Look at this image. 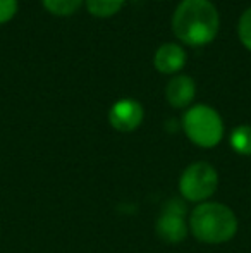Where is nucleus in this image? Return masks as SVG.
Here are the masks:
<instances>
[{
    "instance_id": "nucleus-1",
    "label": "nucleus",
    "mask_w": 251,
    "mask_h": 253,
    "mask_svg": "<svg viewBox=\"0 0 251 253\" xmlns=\"http://www.w3.org/2000/svg\"><path fill=\"white\" fill-rule=\"evenodd\" d=\"M218 10L210 0H182L172 16L174 35L189 47H203L217 38Z\"/></svg>"
},
{
    "instance_id": "nucleus-2",
    "label": "nucleus",
    "mask_w": 251,
    "mask_h": 253,
    "mask_svg": "<svg viewBox=\"0 0 251 253\" xmlns=\"http://www.w3.org/2000/svg\"><path fill=\"white\" fill-rule=\"evenodd\" d=\"M189 231L201 243L222 245L238 233V217L227 205L218 202L198 203L189 215Z\"/></svg>"
},
{
    "instance_id": "nucleus-3",
    "label": "nucleus",
    "mask_w": 251,
    "mask_h": 253,
    "mask_svg": "<svg viewBox=\"0 0 251 253\" xmlns=\"http://www.w3.org/2000/svg\"><path fill=\"white\" fill-rule=\"evenodd\" d=\"M182 129L194 145L201 148H214L222 141L224 123L214 107L198 103L182 116Z\"/></svg>"
},
{
    "instance_id": "nucleus-4",
    "label": "nucleus",
    "mask_w": 251,
    "mask_h": 253,
    "mask_svg": "<svg viewBox=\"0 0 251 253\" xmlns=\"http://www.w3.org/2000/svg\"><path fill=\"white\" fill-rule=\"evenodd\" d=\"M218 174L208 162H194L182 170L179 177V191L188 202L203 203L217 191Z\"/></svg>"
},
{
    "instance_id": "nucleus-5",
    "label": "nucleus",
    "mask_w": 251,
    "mask_h": 253,
    "mask_svg": "<svg viewBox=\"0 0 251 253\" xmlns=\"http://www.w3.org/2000/svg\"><path fill=\"white\" fill-rule=\"evenodd\" d=\"M186 207L178 200H171L157 220V234L165 243H181L188 236L189 226L184 219Z\"/></svg>"
},
{
    "instance_id": "nucleus-6",
    "label": "nucleus",
    "mask_w": 251,
    "mask_h": 253,
    "mask_svg": "<svg viewBox=\"0 0 251 253\" xmlns=\"http://www.w3.org/2000/svg\"><path fill=\"white\" fill-rule=\"evenodd\" d=\"M143 105L134 98H121L108 110V123L121 133H131L138 129L143 123Z\"/></svg>"
},
{
    "instance_id": "nucleus-7",
    "label": "nucleus",
    "mask_w": 251,
    "mask_h": 253,
    "mask_svg": "<svg viewBox=\"0 0 251 253\" xmlns=\"http://www.w3.org/2000/svg\"><path fill=\"white\" fill-rule=\"evenodd\" d=\"M196 95V83L188 74H178L165 86V100L174 109H186Z\"/></svg>"
},
{
    "instance_id": "nucleus-8",
    "label": "nucleus",
    "mask_w": 251,
    "mask_h": 253,
    "mask_svg": "<svg viewBox=\"0 0 251 253\" xmlns=\"http://www.w3.org/2000/svg\"><path fill=\"white\" fill-rule=\"evenodd\" d=\"M186 52L178 43H164L153 55V66L162 74H176L184 67Z\"/></svg>"
},
{
    "instance_id": "nucleus-9",
    "label": "nucleus",
    "mask_w": 251,
    "mask_h": 253,
    "mask_svg": "<svg viewBox=\"0 0 251 253\" xmlns=\"http://www.w3.org/2000/svg\"><path fill=\"white\" fill-rule=\"evenodd\" d=\"M124 3L126 0H86V9L95 17H112Z\"/></svg>"
},
{
    "instance_id": "nucleus-10",
    "label": "nucleus",
    "mask_w": 251,
    "mask_h": 253,
    "mask_svg": "<svg viewBox=\"0 0 251 253\" xmlns=\"http://www.w3.org/2000/svg\"><path fill=\"white\" fill-rule=\"evenodd\" d=\"M231 147L239 155L250 157L251 155V126L243 124L232 129L231 133Z\"/></svg>"
},
{
    "instance_id": "nucleus-11",
    "label": "nucleus",
    "mask_w": 251,
    "mask_h": 253,
    "mask_svg": "<svg viewBox=\"0 0 251 253\" xmlns=\"http://www.w3.org/2000/svg\"><path fill=\"white\" fill-rule=\"evenodd\" d=\"M43 7L54 16H72L83 5V0H41Z\"/></svg>"
},
{
    "instance_id": "nucleus-12",
    "label": "nucleus",
    "mask_w": 251,
    "mask_h": 253,
    "mask_svg": "<svg viewBox=\"0 0 251 253\" xmlns=\"http://www.w3.org/2000/svg\"><path fill=\"white\" fill-rule=\"evenodd\" d=\"M238 35L241 43L251 52V7L246 9L245 12L239 17V24H238Z\"/></svg>"
},
{
    "instance_id": "nucleus-13",
    "label": "nucleus",
    "mask_w": 251,
    "mask_h": 253,
    "mask_svg": "<svg viewBox=\"0 0 251 253\" xmlns=\"http://www.w3.org/2000/svg\"><path fill=\"white\" fill-rule=\"evenodd\" d=\"M17 14V0H0V24H5Z\"/></svg>"
}]
</instances>
